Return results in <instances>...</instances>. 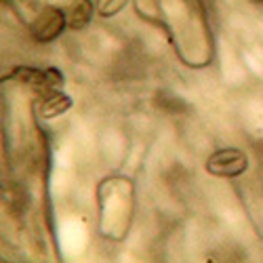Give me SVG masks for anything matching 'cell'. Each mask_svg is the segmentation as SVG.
Returning a JSON list of instances; mask_svg holds the SVG:
<instances>
[{
    "label": "cell",
    "instance_id": "5b68a950",
    "mask_svg": "<svg viewBox=\"0 0 263 263\" xmlns=\"http://www.w3.org/2000/svg\"><path fill=\"white\" fill-rule=\"evenodd\" d=\"M72 105H74V99L68 93H63L61 89L51 91V93H45V97L38 101V116L42 120H55L65 112H70Z\"/></svg>",
    "mask_w": 263,
    "mask_h": 263
},
{
    "label": "cell",
    "instance_id": "6da1fadb",
    "mask_svg": "<svg viewBox=\"0 0 263 263\" xmlns=\"http://www.w3.org/2000/svg\"><path fill=\"white\" fill-rule=\"evenodd\" d=\"M99 232L103 238L120 242L126 238L135 213V187L126 177H107L99 183Z\"/></svg>",
    "mask_w": 263,
    "mask_h": 263
},
{
    "label": "cell",
    "instance_id": "277c9868",
    "mask_svg": "<svg viewBox=\"0 0 263 263\" xmlns=\"http://www.w3.org/2000/svg\"><path fill=\"white\" fill-rule=\"evenodd\" d=\"M65 28H68V15H65L59 7L47 5L38 11V15L30 24V36L38 45H47V42L57 40Z\"/></svg>",
    "mask_w": 263,
    "mask_h": 263
},
{
    "label": "cell",
    "instance_id": "8992f818",
    "mask_svg": "<svg viewBox=\"0 0 263 263\" xmlns=\"http://www.w3.org/2000/svg\"><path fill=\"white\" fill-rule=\"evenodd\" d=\"M97 13L93 0H72L70 15H68V28L74 32L84 30L93 21V15Z\"/></svg>",
    "mask_w": 263,
    "mask_h": 263
},
{
    "label": "cell",
    "instance_id": "52a82bcc",
    "mask_svg": "<svg viewBox=\"0 0 263 263\" xmlns=\"http://www.w3.org/2000/svg\"><path fill=\"white\" fill-rule=\"evenodd\" d=\"M128 3L130 0H95V9H97L99 17L109 19V17H116L118 13H122Z\"/></svg>",
    "mask_w": 263,
    "mask_h": 263
},
{
    "label": "cell",
    "instance_id": "3957f363",
    "mask_svg": "<svg viewBox=\"0 0 263 263\" xmlns=\"http://www.w3.org/2000/svg\"><path fill=\"white\" fill-rule=\"evenodd\" d=\"M204 168L213 177H221V179H236L242 177L249 168V156L245 149L240 147H221L213 152L206 158Z\"/></svg>",
    "mask_w": 263,
    "mask_h": 263
},
{
    "label": "cell",
    "instance_id": "7a4b0ae2",
    "mask_svg": "<svg viewBox=\"0 0 263 263\" xmlns=\"http://www.w3.org/2000/svg\"><path fill=\"white\" fill-rule=\"evenodd\" d=\"M3 80H13L21 86H28V89L40 93L59 91L63 86V74L57 68L40 70V68H32V65H17L7 76H3Z\"/></svg>",
    "mask_w": 263,
    "mask_h": 263
}]
</instances>
